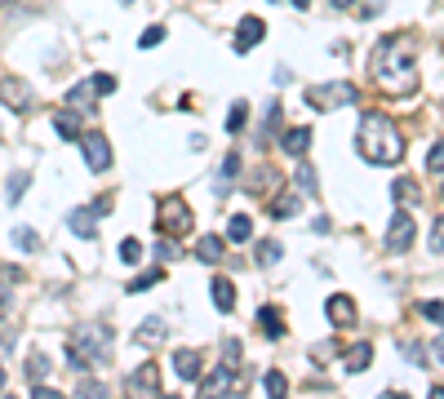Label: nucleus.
<instances>
[{
  "label": "nucleus",
  "mask_w": 444,
  "mask_h": 399,
  "mask_svg": "<svg viewBox=\"0 0 444 399\" xmlns=\"http://www.w3.org/2000/svg\"><path fill=\"white\" fill-rule=\"evenodd\" d=\"M374 80L382 84V93H391V98H400V93H409L418 76H413V40L409 36H387V40L374 49Z\"/></svg>",
  "instance_id": "obj_1"
},
{
  "label": "nucleus",
  "mask_w": 444,
  "mask_h": 399,
  "mask_svg": "<svg viewBox=\"0 0 444 399\" xmlns=\"http://www.w3.org/2000/svg\"><path fill=\"white\" fill-rule=\"evenodd\" d=\"M360 155L369 164H400L404 160V138L382 111L360 116Z\"/></svg>",
  "instance_id": "obj_2"
},
{
  "label": "nucleus",
  "mask_w": 444,
  "mask_h": 399,
  "mask_svg": "<svg viewBox=\"0 0 444 399\" xmlns=\"http://www.w3.org/2000/svg\"><path fill=\"white\" fill-rule=\"evenodd\" d=\"M112 355V329L102 324H80L71 333V346H67V364L71 368H85V364H102Z\"/></svg>",
  "instance_id": "obj_3"
},
{
  "label": "nucleus",
  "mask_w": 444,
  "mask_h": 399,
  "mask_svg": "<svg viewBox=\"0 0 444 399\" xmlns=\"http://www.w3.org/2000/svg\"><path fill=\"white\" fill-rule=\"evenodd\" d=\"M303 98H307V107H316V111H333V107H351L360 93H355V84L333 80V84H311V89H303Z\"/></svg>",
  "instance_id": "obj_4"
},
{
  "label": "nucleus",
  "mask_w": 444,
  "mask_h": 399,
  "mask_svg": "<svg viewBox=\"0 0 444 399\" xmlns=\"http://www.w3.org/2000/svg\"><path fill=\"white\" fill-rule=\"evenodd\" d=\"M155 231H164V235H187V231H191V209H187L183 196H164V200H160Z\"/></svg>",
  "instance_id": "obj_5"
},
{
  "label": "nucleus",
  "mask_w": 444,
  "mask_h": 399,
  "mask_svg": "<svg viewBox=\"0 0 444 399\" xmlns=\"http://www.w3.org/2000/svg\"><path fill=\"white\" fill-rule=\"evenodd\" d=\"M413 235H418L413 213L409 209H395L391 213V226H387V253H409L413 249Z\"/></svg>",
  "instance_id": "obj_6"
},
{
  "label": "nucleus",
  "mask_w": 444,
  "mask_h": 399,
  "mask_svg": "<svg viewBox=\"0 0 444 399\" xmlns=\"http://www.w3.org/2000/svg\"><path fill=\"white\" fill-rule=\"evenodd\" d=\"M125 391H129V395H160V364H155V359L138 364V368L125 377Z\"/></svg>",
  "instance_id": "obj_7"
},
{
  "label": "nucleus",
  "mask_w": 444,
  "mask_h": 399,
  "mask_svg": "<svg viewBox=\"0 0 444 399\" xmlns=\"http://www.w3.org/2000/svg\"><path fill=\"white\" fill-rule=\"evenodd\" d=\"M80 142H85V164L93 173H107V169H112V147H107V138L102 133H89V138H80Z\"/></svg>",
  "instance_id": "obj_8"
},
{
  "label": "nucleus",
  "mask_w": 444,
  "mask_h": 399,
  "mask_svg": "<svg viewBox=\"0 0 444 399\" xmlns=\"http://www.w3.org/2000/svg\"><path fill=\"white\" fill-rule=\"evenodd\" d=\"M325 311H329V320L338 324V329H355V324H360V311H355V302L346 297V293H333L325 302Z\"/></svg>",
  "instance_id": "obj_9"
},
{
  "label": "nucleus",
  "mask_w": 444,
  "mask_h": 399,
  "mask_svg": "<svg viewBox=\"0 0 444 399\" xmlns=\"http://www.w3.org/2000/svg\"><path fill=\"white\" fill-rule=\"evenodd\" d=\"M258 40H267V22L254 18V14H249V18H240V27H236V54H249Z\"/></svg>",
  "instance_id": "obj_10"
},
{
  "label": "nucleus",
  "mask_w": 444,
  "mask_h": 399,
  "mask_svg": "<svg viewBox=\"0 0 444 399\" xmlns=\"http://www.w3.org/2000/svg\"><path fill=\"white\" fill-rule=\"evenodd\" d=\"M0 102H5L9 111H22V107L31 102L27 84H22V80H14V76H5V80H0Z\"/></svg>",
  "instance_id": "obj_11"
},
{
  "label": "nucleus",
  "mask_w": 444,
  "mask_h": 399,
  "mask_svg": "<svg viewBox=\"0 0 444 399\" xmlns=\"http://www.w3.org/2000/svg\"><path fill=\"white\" fill-rule=\"evenodd\" d=\"M164 337H169L164 320H160V315H147V320H142V329L134 333V342H138V346H160Z\"/></svg>",
  "instance_id": "obj_12"
},
{
  "label": "nucleus",
  "mask_w": 444,
  "mask_h": 399,
  "mask_svg": "<svg viewBox=\"0 0 444 399\" xmlns=\"http://www.w3.org/2000/svg\"><path fill=\"white\" fill-rule=\"evenodd\" d=\"M54 133L63 142H80V111H54Z\"/></svg>",
  "instance_id": "obj_13"
},
{
  "label": "nucleus",
  "mask_w": 444,
  "mask_h": 399,
  "mask_svg": "<svg viewBox=\"0 0 444 399\" xmlns=\"http://www.w3.org/2000/svg\"><path fill=\"white\" fill-rule=\"evenodd\" d=\"M174 373L183 382H200V355H196V350H178V355H174Z\"/></svg>",
  "instance_id": "obj_14"
},
{
  "label": "nucleus",
  "mask_w": 444,
  "mask_h": 399,
  "mask_svg": "<svg viewBox=\"0 0 444 399\" xmlns=\"http://www.w3.org/2000/svg\"><path fill=\"white\" fill-rule=\"evenodd\" d=\"M209 288H213V306H218L222 315H231V311H236V284H231V280H222V275H218V280H213Z\"/></svg>",
  "instance_id": "obj_15"
},
{
  "label": "nucleus",
  "mask_w": 444,
  "mask_h": 399,
  "mask_svg": "<svg viewBox=\"0 0 444 399\" xmlns=\"http://www.w3.org/2000/svg\"><path fill=\"white\" fill-rule=\"evenodd\" d=\"M258 329L271 337V342H280L284 337V320H280V311L275 306H258Z\"/></svg>",
  "instance_id": "obj_16"
},
{
  "label": "nucleus",
  "mask_w": 444,
  "mask_h": 399,
  "mask_svg": "<svg viewBox=\"0 0 444 399\" xmlns=\"http://www.w3.org/2000/svg\"><path fill=\"white\" fill-rule=\"evenodd\" d=\"M231 377H236V373H231V364H227V359H222V364L213 368L205 382H200V391H205V395H222L227 386H231Z\"/></svg>",
  "instance_id": "obj_17"
},
{
  "label": "nucleus",
  "mask_w": 444,
  "mask_h": 399,
  "mask_svg": "<svg viewBox=\"0 0 444 399\" xmlns=\"http://www.w3.org/2000/svg\"><path fill=\"white\" fill-rule=\"evenodd\" d=\"M369 364H374V342H355L346 350V373H365Z\"/></svg>",
  "instance_id": "obj_18"
},
{
  "label": "nucleus",
  "mask_w": 444,
  "mask_h": 399,
  "mask_svg": "<svg viewBox=\"0 0 444 399\" xmlns=\"http://www.w3.org/2000/svg\"><path fill=\"white\" fill-rule=\"evenodd\" d=\"M222 249H227V240H222V235H200V240H196V258H200V262H209V266L222 258Z\"/></svg>",
  "instance_id": "obj_19"
},
{
  "label": "nucleus",
  "mask_w": 444,
  "mask_h": 399,
  "mask_svg": "<svg viewBox=\"0 0 444 399\" xmlns=\"http://www.w3.org/2000/svg\"><path fill=\"white\" fill-rule=\"evenodd\" d=\"M280 147L289 151V155H307V147H311V129H307V125L289 129V133H284V138H280Z\"/></svg>",
  "instance_id": "obj_20"
},
{
  "label": "nucleus",
  "mask_w": 444,
  "mask_h": 399,
  "mask_svg": "<svg viewBox=\"0 0 444 399\" xmlns=\"http://www.w3.org/2000/svg\"><path fill=\"white\" fill-rule=\"evenodd\" d=\"M67 102L76 107L80 116H89L93 111V84L89 80H80V84H71V93H67Z\"/></svg>",
  "instance_id": "obj_21"
},
{
  "label": "nucleus",
  "mask_w": 444,
  "mask_h": 399,
  "mask_svg": "<svg viewBox=\"0 0 444 399\" xmlns=\"http://www.w3.org/2000/svg\"><path fill=\"white\" fill-rule=\"evenodd\" d=\"M67 226H71V231H76L80 240H93V235H98V226H93V213H89V209H71Z\"/></svg>",
  "instance_id": "obj_22"
},
{
  "label": "nucleus",
  "mask_w": 444,
  "mask_h": 399,
  "mask_svg": "<svg viewBox=\"0 0 444 399\" xmlns=\"http://www.w3.org/2000/svg\"><path fill=\"white\" fill-rule=\"evenodd\" d=\"M249 235H254V222H249V213H231V222H227V240H231V244H245Z\"/></svg>",
  "instance_id": "obj_23"
},
{
  "label": "nucleus",
  "mask_w": 444,
  "mask_h": 399,
  "mask_svg": "<svg viewBox=\"0 0 444 399\" xmlns=\"http://www.w3.org/2000/svg\"><path fill=\"white\" fill-rule=\"evenodd\" d=\"M249 187H254L258 196H267V191H275V187H280V173H275L271 164H267V169H254V182H249Z\"/></svg>",
  "instance_id": "obj_24"
},
{
  "label": "nucleus",
  "mask_w": 444,
  "mask_h": 399,
  "mask_svg": "<svg viewBox=\"0 0 444 399\" xmlns=\"http://www.w3.org/2000/svg\"><path fill=\"white\" fill-rule=\"evenodd\" d=\"M262 391H267L271 399H280L284 391H289V377H284L280 368H271V373H262Z\"/></svg>",
  "instance_id": "obj_25"
},
{
  "label": "nucleus",
  "mask_w": 444,
  "mask_h": 399,
  "mask_svg": "<svg viewBox=\"0 0 444 399\" xmlns=\"http://www.w3.org/2000/svg\"><path fill=\"white\" fill-rule=\"evenodd\" d=\"M293 187L298 191H303V196H316V169H311V164H298V173H293Z\"/></svg>",
  "instance_id": "obj_26"
},
{
  "label": "nucleus",
  "mask_w": 444,
  "mask_h": 399,
  "mask_svg": "<svg viewBox=\"0 0 444 399\" xmlns=\"http://www.w3.org/2000/svg\"><path fill=\"white\" fill-rule=\"evenodd\" d=\"M160 280H164V271H160V266H151V271H142L138 280H129V293H147V288H155Z\"/></svg>",
  "instance_id": "obj_27"
},
{
  "label": "nucleus",
  "mask_w": 444,
  "mask_h": 399,
  "mask_svg": "<svg viewBox=\"0 0 444 399\" xmlns=\"http://www.w3.org/2000/svg\"><path fill=\"white\" fill-rule=\"evenodd\" d=\"M14 249H22V253H36V249H40V235H36L31 226H18V231H14Z\"/></svg>",
  "instance_id": "obj_28"
},
{
  "label": "nucleus",
  "mask_w": 444,
  "mask_h": 399,
  "mask_svg": "<svg viewBox=\"0 0 444 399\" xmlns=\"http://www.w3.org/2000/svg\"><path fill=\"white\" fill-rule=\"evenodd\" d=\"M391 191H395V200H400V204H418V196H422V191H418V182H409V178H400Z\"/></svg>",
  "instance_id": "obj_29"
},
{
  "label": "nucleus",
  "mask_w": 444,
  "mask_h": 399,
  "mask_svg": "<svg viewBox=\"0 0 444 399\" xmlns=\"http://www.w3.org/2000/svg\"><path fill=\"white\" fill-rule=\"evenodd\" d=\"M245 120H249V107L245 102H231V111H227V133H240V129H245Z\"/></svg>",
  "instance_id": "obj_30"
},
{
  "label": "nucleus",
  "mask_w": 444,
  "mask_h": 399,
  "mask_svg": "<svg viewBox=\"0 0 444 399\" xmlns=\"http://www.w3.org/2000/svg\"><path fill=\"white\" fill-rule=\"evenodd\" d=\"M298 213V196H275L271 200V217H293Z\"/></svg>",
  "instance_id": "obj_31"
},
{
  "label": "nucleus",
  "mask_w": 444,
  "mask_h": 399,
  "mask_svg": "<svg viewBox=\"0 0 444 399\" xmlns=\"http://www.w3.org/2000/svg\"><path fill=\"white\" fill-rule=\"evenodd\" d=\"M49 368H54V364H49L45 355H31V359H27V377H31V382H45V377H49Z\"/></svg>",
  "instance_id": "obj_32"
},
{
  "label": "nucleus",
  "mask_w": 444,
  "mask_h": 399,
  "mask_svg": "<svg viewBox=\"0 0 444 399\" xmlns=\"http://www.w3.org/2000/svg\"><path fill=\"white\" fill-rule=\"evenodd\" d=\"M267 133H280V102H267V116H262V138Z\"/></svg>",
  "instance_id": "obj_33"
},
{
  "label": "nucleus",
  "mask_w": 444,
  "mask_h": 399,
  "mask_svg": "<svg viewBox=\"0 0 444 399\" xmlns=\"http://www.w3.org/2000/svg\"><path fill=\"white\" fill-rule=\"evenodd\" d=\"M138 258H142V244H138V240H120V262L134 266Z\"/></svg>",
  "instance_id": "obj_34"
},
{
  "label": "nucleus",
  "mask_w": 444,
  "mask_h": 399,
  "mask_svg": "<svg viewBox=\"0 0 444 399\" xmlns=\"http://www.w3.org/2000/svg\"><path fill=\"white\" fill-rule=\"evenodd\" d=\"M258 262H262V266H275V262H280V244H275V240L258 244Z\"/></svg>",
  "instance_id": "obj_35"
},
{
  "label": "nucleus",
  "mask_w": 444,
  "mask_h": 399,
  "mask_svg": "<svg viewBox=\"0 0 444 399\" xmlns=\"http://www.w3.org/2000/svg\"><path fill=\"white\" fill-rule=\"evenodd\" d=\"M27 182H31L27 173H14V178H9V200H22V196H27Z\"/></svg>",
  "instance_id": "obj_36"
},
{
  "label": "nucleus",
  "mask_w": 444,
  "mask_h": 399,
  "mask_svg": "<svg viewBox=\"0 0 444 399\" xmlns=\"http://www.w3.org/2000/svg\"><path fill=\"white\" fill-rule=\"evenodd\" d=\"M93 93H116V76H112V71H98V76H93Z\"/></svg>",
  "instance_id": "obj_37"
},
{
  "label": "nucleus",
  "mask_w": 444,
  "mask_h": 399,
  "mask_svg": "<svg viewBox=\"0 0 444 399\" xmlns=\"http://www.w3.org/2000/svg\"><path fill=\"white\" fill-rule=\"evenodd\" d=\"M418 311H422L427 320H436L440 329H444V302H422V306H418Z\"/></svg>",
  "instance_id": "obj_38"
},
{
  "label": "nucleus",
  "mask_w": 444,
  "mask_h": 399,
  "mask_svg": "<svg viewBox=\"0 0 444 399\" xmlns=\"http://www.w3.org/2000/svg\"><path fill=\"white\" fill-rule=\"evenodd\" d=\"M427 169H431V173H444V142H436V147H431V155H427Z\"/></svg>",
  "instance_id": "obj_39"
},
{
  "label": "nucleus",
  "mask_w": 444,
  "mask_h": 399,
  "mask_svg": "<svg viewBox=\"0 0 444 399\" xmlns=\"http://www.w3.org/2000/svg\"><path fill=\"white\" fill-rule=\"evenodd\" d=\"M160 40H164V27H147V31H142V40H138V45H142V49H155Z\"/></svg>",
  "instance_id": "obj_40"
},
{
  "label": "nucleus",
  "mask_w": 444,
  "mask_h": 399,
  "mask_svg": "<svg viewBox=\"0 0 444 399\" xmlns=\"http://www.w3.org/2000/svg\"><path fill=\"white\" fill-rule=\"evenodd\" d=\"M112 204H116L112 196H98V200L89 204V213H93V217H107V213H112Z\"/></svg>",
  "instance_id": "obj_41"
},
{
  "label": "nucleus",
  "mask_w": 444,
  "mask_h": 399,
  "mask_svg": "<svg viewBox=\"0 0 444 399\" xmlns=\"http://www.w3.org/2000/svg\"><path fill=\"white\" fill-rule=\"evenodd\" d=\"M431 249H436V253H444V213L436 217V231H431Z\"/></svg>",
  "instance_id": "obj_42"
},
{
  "label": "nucleus",
  "mask_w": 444,
  "mask_h": 399,
  "mask_svg": "<svg viewBox=\"0 0 444 399\" xmlns=\"http://www.w3.org/2000/svg\"><path fill=\"white\" fill-rule=\"evenodd\" d=\"M155 253H160L164 262H174V258H178V244H174V240H160V244H155Z\"/></svg>",
  "instance_id": "obj_43"
},
{
  "label": "nucleus",
  "mask_w": 444,
  "mask_h": 399,
  "mask_svg": "<svg viewBox=\"0 0 444 399\" xmlns=\"http://www.w3.org/2000/svg\"><path fill=\"white\" fill-rule=\"evenodd\" d=\"M382 5H387V0H365V9H360V18H378V14H382Z\"/></svg>",
  "instance_id": "obj_44"
},
{
  "label": "nucleus",
  "mask_w": 444,
  "mask_h": 399,
  "mask_svg": "<svg viewBox=\"0 0 444 399\" xmlns=\"http://www.w3.org/2000/svg\"><path fill=\"white\" fill-rule=\"evenodd\" d=\"M222 173H227V178H236V173H240V155H236V151L222 160Z\"/></svg>",
  "instance_id": "obj_45"
},
{
  "label": "nucleus",
  "mask_w": 444,
  "mask_h": 399,
  "mask_svg": "<svg viewBox=\"0 0 444 399\" xmlns=\"http://www.w3.org/2000/svg\"><path fill=\"white\" fill-rule=\"evenodd\" d=\"M431 359H436V364H444V333L431 342Z\"/></svg>",
  "instance_id": "obj_46"
},
{
  "label": "nucleus",
  "mask_w": 444,
  "mask_h": 399,
  "mask_svg": "<svg viewBox=\"0 0 444 399\" xmlns=\"http://www.w3.org/2000/svg\"><path fill=\"white\" fill-rule=\"evenodd\" d=\"M80 395H107V391H102V382H85V386H80Z\"/></svg>",
  "instance_id": "obj_47"
},
{
  "label": "nucleus",
  "mask_w": 444,
  "mask_h": 399,
  "mask_svg": "<svg viewBox=\"0 0 444 399\" xmlns=\"http://www.w3.org/2000/svg\"><path fill=\"white\" fill-rule=\"evenodd\" d=\"M329 5H333V9H351V0H329Z\"/></svg>",
  "instance_id": "obj_48"
},
{
  "label": "nucleus",
  "mask_w": 444,
  "mask_h": 399,
  "mask_svg": "<svg viewBox=\"0 0 444 399\" xmlns=\"http://www.w3.org/2000/svg\"><path fill=\"white\" fill-rule=\"evenodd\" d=\"M5 302H9V288H5V284H0V306H5Z\"/></svg>",
  "instance_id": "obj_49"
},
{
  "label": "nucleus",
  "mask_w": 444,
  "mask_h": 399,
  "mask_svg": "<svg viewBox=\"0 0 444 399\" xmlns=\"http://www.w3.org/2000/svg\"><path fill=\"white\" fill-rule=\"evenodd\" d=\"M0 391H5V368H0Z\"/></svg>",
  "instance_id": "obj_50"
},
{
  "label": "nucleus",
  "mask_w": 444,
  "mask_h": 399,
  "mask_svg": "<svg viewBox=\"0 0 444 399\" xmlns=\"http://www.w3.org/2000/svg\"><path fill=\"white\" fill-rule=\"evenodd\" d=\"M293 5H298V9H303V5H307V0H293Z\"/></svg>",
  "instance_id": "obj_51"
},
{
  "label": "nucleus",
  "mask_w": 444,
  "mask_h": 399,
  "mask_svg": "<svg viewBox=\"0 0 444 399\" xmlns=\"http://www.w3.org/2000/svg\"><path fill=\"white\" fill-rule=\"evenodd\" d=\"M120 5H134V0H120Z\"/></svg>",
  "instance_id": "obj_52"
},
{
  "label": "nucleus",
  "mask_w": 444,
  "mask_h": 399,
  "mask_svg": "<svg viewBox=\"0 0 444 399\" xmlns=\"http://www.w3.org/2000/svg\"><path fill=\"white\" fill-rule=\"evenodd\" d=\"M440 196H444V182H440Z\"/></svg>",
  "instance_id": "obj_53"
},
{
  "label": "nucleus",
  "mask_w": 444,
  "mask_h": 399,
  "mask_svg": "<svg viewBox=\"0 0 444 399\" xmlns=\"http://www.w3.org/2000/svg\"><path fill=\"white\" fill-rule=\"evenodd\" d=\"M0 5H9V0H0Z\"/></svg>",
  "instance_id": "obj_54"
},
{
  "label": "nucleus",
  "mask_w": 444,
  "mask_h": 399,
  "mask_svg": "<svg viewBox=\"0 0 444 399\" xmlns=\"http://www.w3.org/2000/svg\"><path fill=\"white\" fill-rule=\"evenodd\" d=\"M275 5H280V0H275Z\"/></svg>",
  "instance_id": "obj_55"
}]
</instances>
